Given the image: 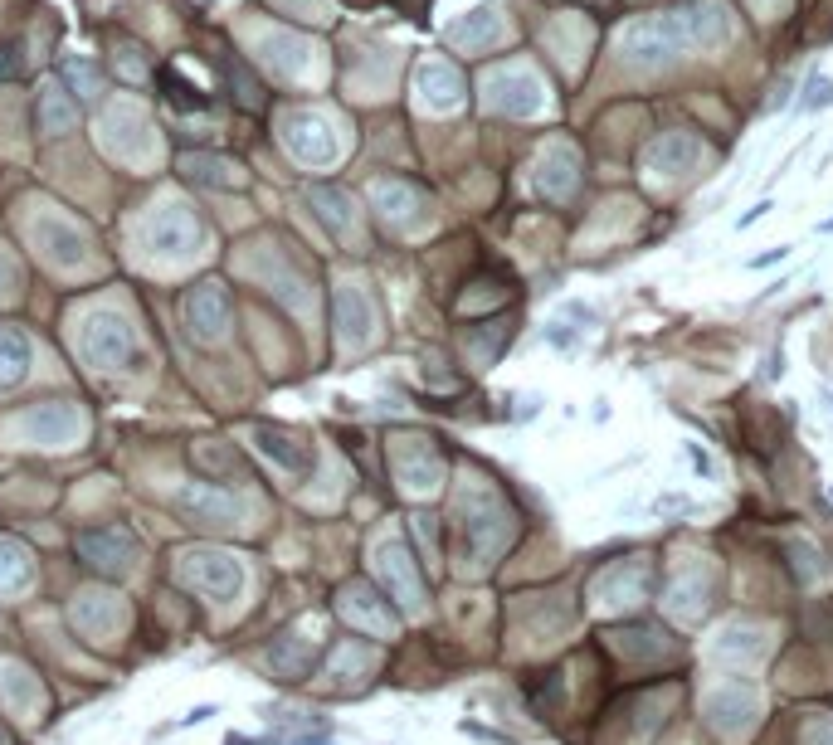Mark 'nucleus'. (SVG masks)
Segmentation results:
<instances>
[{
	"instance_id": "obj_1",
	"label": "nucleus",
	"mask_w": 833,
	"mask_h": 745,
	"mask_svg": "<svg viewBox=\"0 0 833 745\" xmlns=\"http://www.w3.org/2000/svg\"><path fill=\"white\" fill-rule=\"evenodd\" d=\"M181 575H186L190 590H200L210 599H229L239 590V565L220 556V551H186L181 556Z\"/></svg>"
},
{
	"instance_id": "obj_2",
	"label": "nucleus",
	"mask_w": 833,
	"mask_h": 745,
	"mask_svg": "<svg viewBox=\"0 0 833 745\" xmlns=\"http://www.w3.org/2000/svg\"><path fill=\"white\" fill-rule=\"evenodd\" d=\"M78 556L88 560L93 570H127L137 560V541H132V531H117V526L83 531L78 536Z\"/></svg>"
},
{
	"instance_id": "obj_3",
	"label": "nucleus",
	"mask_w": 833,
	"mask_h": 745,
	"mask_svg": "<svg viewBox=\"0 0 833 745\" xmlns=\"http://www.w3.org/2000/svg\"><path fill=\"white\" fill-rule=\"evenodd\" d=\"M186 322H190V332L200 336V341H215V336H225V327H229V298H225V288H215V283L195 288V293L186 298Z\"/></svg>"
},
{
	"instance_id": "obj_4",
	"label": "nucleus",
	"mask_w": 833,
	"mask_h": 745,
	"mask_svg": "<svg viewBox=\"0 0 833 745\" xmlns=\"http://www.w3.org/2000/svg\"><path fill=\"white\" fill-rule=\"evenodd\" d=\"M181 171H186L190 181H200V186H215V190H234L239 181H244L239 161H229V156H210V151L181 156Z\"/></svg>"
},
{
	"instance_id": "obj_5",
	"label": "nucleus",
	"mask_w": 833,
	"mask_h": 745,
	"mask_svg": "<svg viewBox=\"0 0 833 745\" xmlns=\"http://www.w3.org/2000/svg\"><path fill=\"white\" fill-rule=\"evenodd\" d=\"M156 88H161V98H166V103H176V108H195V112L210 108V93H205L200 83H186L176 64L156 74Z\"/></svg>"
},
{
	"instance_id": "obj_6",
	"label": "nucleus",
	"mask_w": 833,
	"mask_h": 745,
	"mask_svg": "<svg viewBox=\"0 0 833 745\" xmlns=\"http://www.w3.org/2000/svg\"><path fill=\"white\" fill-rule=\"evenodd\" d=\"M25 361H30L25 336L15 332V327H0V366H5V380H15V375L25 371Z\"/></svg>"
},
{
	"instance_id": "obj_7",
	"label": "nucleus",
	"mask_w": 833,
	"mask_h": 745,
	"mask_svg": "<svg viewBox=\"0 0 833 745\" xmlns=\"http://www.w3.org/2000/svg\"><path fill=\"white\" fill-rule=\"evenodd\" d=\"M833 108V78L824 74H809V83H804V93H799V112L809 117V112H824Z\"/></svg>"
},
{
	"instance_id": "obj_8",
	"label": "nucleus",
	"mask_w": 833,
	"mask_h": 745,
	"mask_svg": "<svg viewBox=\"0 0 833 745\" xmlns=\"http://www.w3.org/2000/svg\"><path fill=\"white\" fill-rule=\"evenodd\" d=\"M74 117H78V108H69V103L59 98V88L44 93V132H69Z\"/></svg>"
},
{
	"instance_id": "obj_9",
	"label": "nucleus",
	"mask_w": 833,
	"mask_h": 745,
	"mask_svg": "<svg viewBox=\"0 0 833 745\" xmlns=\"http://www.w3.org/2000/svg\"><path fill=\"white\" fill-rule=\"evenodd\" d=\"M64 78L69 83H83V98H93V93H103V83H98V69L93 64H83V59H64Z\"/></svg>"
},
{
	"instance_id": "obj_10",
	"label": "nucleus",
	"mask_w": 833,
	"mask_h": 745,
	"mask_svg": "<svg viewBox=\"0 0 833 745\" xmlns=\"http://www.w3.org/2000/svg\"><path fill=\"white\" fill-rule=\"evenodd\" d=\"M580 332H585V327H566V322H551V327H546V341H551L556 351H580Z\"/></svg>"
},
{
	"instance_id": "obj_11",
	"label": "nucleus",
	"mask_w": 833,
	"mask_h": 745,
	"mask_svg": "<svg viewBox=\"0 0 833 745\" xmlns=\"http://www.w3.org/2000/svg\"><path fill=\"white\" fill-rule=\"evenodd\" d=\"M790 259V244H775V249H765V254H756V259H746V268H775V263Z\"/></svg>"
},
{
	"instance_id": "obj_12",
	"label": "nucleus",
	"mask_w": 833,
	"mask_h": 745,
	"mask_svg": "<svg viewBox=\"0 0 833 745\" xmlns=\"http://www.w3.org/2000/svg\"><path fill=\"white\" fill-rule=\"evenodd\" d=\"M561 312H566V317H575V322H585V332L595 327V307H590V302H566Z\"/></svg>"
},
{
	"instance_id": "obj_13",
	"label": "nucleus",
	"mask_w": 833,
	"mask_h": 745,
	"mask_svg": "<svg viewBox=\"0 0 833 745\" xmlns=\"http://www.w3.org/2000/svg\"><path fill=\"white\" fill-rule=\"evenodd\" d=\"M760 215H770V200H756V205H751V210H746V215L736 220V229H746V224H756Z\"/></svg>"
},
{
	"instance_id": "obj_14",
	"label": "nucleus",
	"mask_w": 833,
	"mask_h": 745,
	"mask_svg": "<svg viewBox=\"0 0 833 745\" xmlns=\"http://www.w3.org/2000/svg\"><path fill=\"white\" fill-rule=\"evenodd\" d=\"M210 716H215V707H195L186 716V726H200V721H210Z\"/></svg>"
},
{
	"instance_id": "obj_15",
	"label": "nucleus",
	"mask_w": 833,
	"mask_h": 745,
	"mask_svg": "<svg viewBox=\"0 0 833 745\" xmlns=\"http://www.w3.org/2000/svg\"><path fill=\"white\" fill-rule=\"evenodd\" d=\"M819 400H824V410L833 414V390H819Z\"/></svg>"
},
{
	"instance_id": "obj_16",
	"label": "nucleus",
	"mask_w": 833,
	"mask_h": 745,
	"mask_svg": "<svg viewBox=\"0 0 833 745\" xmlns=\"http://www.w3.org/2000/svg\"><path fill=\"white\" fill-rule=\"evenodd\" d=\"M819 234H833V215H829V220H824V224H819Z\"/></svg>"
},
{
	"instance_id": "obj_17",
	"label": "nucleus",
	"mask_w": 833,
	"mask_h": 745,
	"mask_svg": "<svg viewBox=\"0 0 833 745\" xmlns=\"http://www.w3.org/2000/svg\"><path fill=\"white\" fill-rule=\"evenodd\" d=\"M829 497H833V487H829Z\"/></svg>"
}]
</instances>
